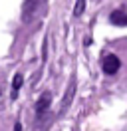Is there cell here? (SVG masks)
<instances>
[{"mask_svg": "<svg viewBox=\"0 0 127 131\" xmlns=\"http://www.w3.org/2000/svg\"><path fill=\"white\" fill-rule=\"evenodd\" d=\"M14 131H22V125H20V123H16V125H14Z\"/></svg>", "mask_w": 127, "mask_h": 131, "instance_id": "8", "label": "cell"}, {"mask_svg": "<svg viewBox=\"0 0 127 131\" xmlns=\"http://www.w3.org/2000/svg\"><path fill=\"white\" fill-rule=\"evenodd\" d=\"M22 83H24V75L16 74L14 80H12V99L18 97V91H20V88H22Z\"/></svg>", "mask_w": 127, "mask_h": 131, "instance_id": "6", "label": "cell"}, {"mask_svg": "<svg viewBox=\"0 0 127 131\" xmlns=\"http://www.w3.org/2000/svg\"><path fill=\"white\" fill-rule=\"evenodd\" d=\"M0 93H2V88H0Z\"/></svg>", "mask_w": 127, "mask_h": 131, "instance_id": "9", "label": "cell"}, {"mask_svg": "<svg viewBox=\"0 0 127 131\" xmlns=\"http://www.w3.org/2000/svg\"><path fill=\"white\" fill-rule=\"evenodd\" d=\"M42 4H44V0H26V2H24V6H22V20L26 22V24L32 22V20L40 14Z\"/></svg>", "mask_w": 127, "mask_h": 131, "instance_id": "1", "label": "cell"}, {"mask_svg": "<svg viewBox=\"0 0 127 131\" xmlns=\"http://www.w3.org/2000/svg\"><path fill=\"white\" fill-rule=\"evenodd\" d=\"M50 103H52V93L50 91H44L42 95H40V99L36 101V115H44L48 111V107H50Z\"/></svg>", "mask_w": 127, "mask_h": 131, "instance_id": "3", "label": "cell"}, {"mask_svg": "<svg viewBox=\"0 0 127 131\" xmlns=\"http://www.w3.org/2000/svg\"><path fill=\"white\" fill-rule=\"evenodd\" d=\"M109 22L115 26H127V14L121 10H113L109 14Z\"/></svg>", "mask_w": 127, "mask_h": 131, "instance_id": "4", "label": "cell"}, {"mask_svg": "<svg viewBox=\"0 0 127 131\" xmlns=\"http://www.w3.org/2000/svg\"><path fill=\"white\" fill-rule=\"evenodd\" d=\"M86 10V0H76V6H73V16L79 18Z\"/></svg>", "mask_w": 127, "mask_h": 131, "instance_id": "7", "label": "cell"}, {"mask_svg": "<svg viewBox=\"0 0 127 131\" xmlns=\"http://www.w3.org/2000/svg\"><path fill=\"white\" fill-rule=\"evenodd\" d=\"M73 93H76V80H71V82H70V88H68V93H66V99L62 101V111H66V109H68V105H70V101L73 99Z\"/></svg>", "mask_w": 127, "mask_h": 131, "instance_id": "5", "label": "cell"}, {"mask_svg": "<svg viewBox=\"0 0 127 131\" xmlns=\"http://www.w3.org/2000/svg\"><path fill=\"white\" fill-rule=\"evenodd\" d=\"M119 66H121V60H119L115 54H109V56H105L101 60V70L105 72V74H109V75H113L115 72H117Z\"/></svg>", "mask_w": 127, "mask_h": 131, "instance_id": "2", "label": "cell"}]
</instances>
